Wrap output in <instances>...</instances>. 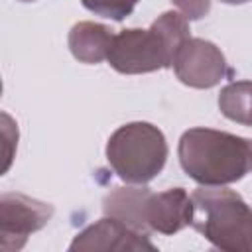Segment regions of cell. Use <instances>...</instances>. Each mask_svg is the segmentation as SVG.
Here are the masks:
<instances>
[{
	"label": "cell",
	"mask_w": 252,
	"mask_h": 252,
	"mask_svg": "<svg viewBox=\"0 0 252 252\" xmlns=\"http://www.w3.org/2000/svg\"><path fill=\"white\" fill-rule=\"evenodd\" d=\"M171 4L187 20H201L211 12V0H171Z\"/></svg>",
	"instance_id": "12"
},
{
	"label": "cell",
	"mask_w": 252,
	"mask_h": 252,
	"mask_svg": "<svg viewBox=\"0 0 252 252\" xmlns=\"http://www.w3.org/2000/svg\"><path fill=\"white\" fill-rule=\"evenodd\" d=\"M191 226L215 248L252 252V207L232 189L201 185L191 193Z\"/></svg>",
	"instance_id": "4"
},
{
	"label": "cell",
	"mask_w": 252,
	"mask_h": 252,
	"mask_svg": "<svg viewBox=\"0 0 252 252\" xmlns=\"http://www.w3.org/2000/svg\"><path fill=\"white\" fill-rule=\"evenodd\" d=\"M185 175L205 187H222L252 173V140L213 128H189L177 146Z\"/></svg>",
	"instance_id": "1"
},
{
	"label": "cell",
	"mask_w": 252,
	"mask_h": 252,
	"mask_svg": "<svg viewBox=\"0 0 252 252\" xmlns=\"http://www.w3.org/2000/svg\"><path fill=\"white\" fill-rule=\"evenodd\" d=\"M106 217H114L130 228L150 234H175L191 226L193 201L183 187H171L159 193L148 187H116L102 199Z\"/></svg>",
	"instance_id": "3"
},
{
	"label": "cell",
	"mask_w": 252,
	"mask_h": 252,
	"mask_svg": "<svg viewBox=\"0 0 252 252\" xmlns=\"http://www.w3.org/2000/svg\"><path fill=\"white\" fill-rule=\"evenodd\" d=\"M220 2H224V4H246L250 0H220Z\"/></svg>",
	"instance_id": "14"
},
{
	"label": "cell",
	"mask_w": 252,
	"mask_h": 252,
	"mask_svg": "<svg viewBox=\"0 0 252 252\" xmlns=\"http://www.w3.org/2000/svg\"><path fill=\"white\" fill-rule=\"evenodd\" d=\"M20 2H35V0H20Z\"/></svg>",
	"instance_id": "15"
},
{
	"label": "cell",
	"mask_w": 252,
	"mask_h": 252,
	"mask_svg": "<svg viewBox=\"0 0 252 252\" xmlns=\"http://www.w3.org/2000/svg\"><path fill=\"white\" fill-rule=\"evenodd\" d=\"M81 4L96 16L122 22L134 12L138 0H81Z\"/></svg>",
	"instance_id": "11"
},
{
	"label": "cell",
	"mask_w": 252,
	"mask_h": 252,
	"mask_svg": "<svg viewBox=\"0 0 252 252\" xmlns=\"http://www.w3.org/2000/svg\"><path fill=\"white\" fill-rule=\"evenodd\" d=\"M171 67L177 79L191 89L217 87L226 75L232 73L224 53L213 41L201 37H187L179 45Z\"/></svg>",
	"instance_id": "7"
},
{
	"label": "cell",
	"mask_w": 252,
	"mask_h": 252,
	"mask_svg": "<svg viewBox=\"0 0 252 252\" xmlns=\"http://www.w3.org/2000/svg\"><path fill=\"white\" fill-rule=\"evenodd\" d=\"M114 33L108 26L96 22H77L67 35V45L73 57L81 63L94 65L108 57Z\"/></svg>",
	"instance_id": "9"
},
{
	"label": "cell",
	"mask_w": 252,
	"mask_h": 252,
	"mask_svg": "<svg viewBox=\"0 0 252 252\" xmlns=\"http://www.w3.org/2000/svg\"><path fill=\"white\" fill-rule=\"evenodd\" d=\"M69 250H94V252L132 250V252H138V250H156V246L150 242L148 234L138 232L130 228L128 224L120 222L118 219L104 215V219L81 230L69 244Z\"/></svg>",
	"instance_id": "8"
},
{
	"label": "cell",
	"mask_w": 252,
	"mask_h": 252,
	"mask_svg": "<svg viewBox=\"0 0 252 252\" xmlns=\"http://www.w3.org/2000/svg\"><path fill=\"white\" fill-rule=\"evenodd\" d=\"M163 132L150 122H128L116 128L106 142V159L126 183L144 185L156 179L167 161Z\"/></svg>",
	"instance_id": "5"
},
{
	"label": "cell",
	"mask_w": 252,
	"mask_h": 252,
	"mask_svg": "<svg viewBox=\"0 0 252 252\" xmlns=\"http://www.w3.org/2000/svg\"><path fill=\"white\" fill-rule=\"evenodd\" d=\"M219 110L228 120L252 126V81H232L219 93Z\"/></svg>",
	"instance_id": "10"
},
{
	"label": "cell",
	"mask_w": 252,
	"mask_h": 252,
	"mask_svg": "<svg viewBox=\"0 0 252 252\" xmlns=\"http://www.w3.org/2000/svg\"><path fill=\"white\" fill-rule=\"evenodd\" d=\"M2 130H4V146H6V150H4V156H6V163H4V171H8V167H10V163H12V156H14V150H12V146L14 144H18V128H16V124H14V120L6 114V112H2Z\"/></svg>",
	"instance_id": "13"
},
{
	"label": "cell",
	"mask_w": 252,
	"mask_h": 252,
	"mask_svg": "<svg viewBox=\"0 0 252 252\" xmlns=\"http://www.w3.org/2000/svg\"><path fill=\"white\" fill-rule=\"evenodd\" d=\"M53 217V207L24 193H2L0 197V250L18 252L28 238L41 230Z\"/></svg>",
	"instance_id": "6"
},
{
	"label": "cell",
	"mask_w": 252,
	"mask_h": 252,
	"mask_svg": "<svg viewBox=\"0 0 252 252\" xmlns=\"http://www.w3.org/2000/svg\"><path fill=\"white\" fill-rule=\"evenodd\" d=\"M189 20L181 12H163L148 30L128 28L114 33L108 65L122 75H142L173 65L179 45L191 37Z\"/></svg>",
	"instance_id": "2"
}]
</instances>
